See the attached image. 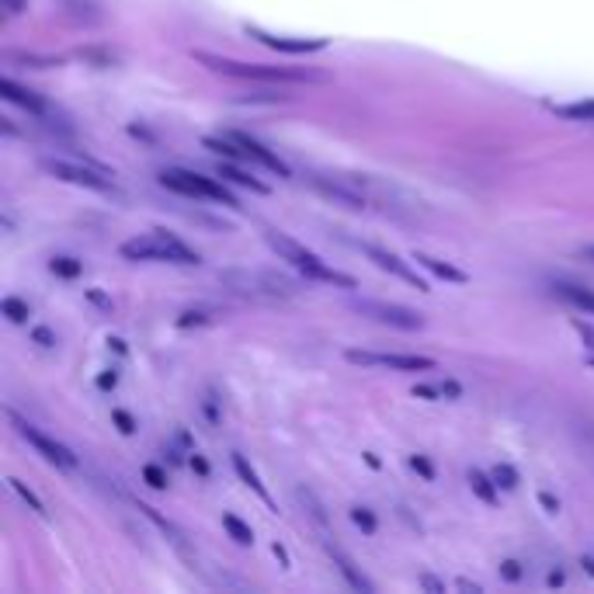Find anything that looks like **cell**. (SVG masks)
Instances as JSON below:
<instances>
[{
	"mask_svg": "<svg viewBox=\"0 0 594 594\" xmlns=\"http://www.w3.org/2000/svg\"><path fill=\"white\" fill-rule=\"evenodd\" d=\"M553 115L570 122H594V101H574V105H553Z\"/></svg>",
	"mask_w": 594,
	"mask_h": 594,
	"instance_id": "obj_20",
	"label": "cell"
},
{
	"mask_svg": "<svg viewBox=\"0 0 594 594\" xmlns=\"http://www.w3.org/2000/svg\"><path fill=\"white\" fill-rule=\"evenodd\" d=\"M198 60L205 66H212L216 73L226 77H251V80H320V73L310 70H285V66H264V63H237V60H219V56L198 53Z\"/></svg>",
	"mask_w": 594,
	"mask_h": 594,
	"instance_id": "obj_3",
	"label": "cell"
},
{
	"mask_svg": "<svg viewBox=\"0 0 594 594\" xmlns=\"http://www.w3.org/2000/svg\"><path fill=\"white\" fill-rule=\"evenodd\" d=\"M4 317L11 320V324H25V320L32 317V310H28V303H25V299H14V296H7V299H4Z\"/></svg>",
	"mask_w": 594,
	"mask_h": 594,
	"instance_id": "obj_24",
	"label": "cell"
},
{
	"mask_svg": "<svg viewBox=\"0 0 594 594\" xmlns=\"http://www.w3.org/2000/svg\"><path fill=\"white\" fill-rule=\"evenodd\" d=\"M49 268H53L60 278H77L80 271H84V264H80L77 258H66V254H60V258L49 261Z\"/></svg>",
	"mask_w": 594,
	"mask_h": 594,
	"instance_id": "obj_25",
	"label": "cell"
},
{
	"mask_svg": "<svg viewBox=\"0 0 594 594\" xmlns=\"http://www.w3.org/2000/svg\"><path fill=\"white\" fill-rule=\"evenodd\" d=\"M247 32L258 42H264V46L282 49V53H313V49L327 46V39H282V35H268V32H261V28H247Z\"/></svg>",
	"mask_w": 594,
	"mask_h": 594,
	"instance_id": "obj_12",
	"label": "cell"
},
{
	"mask_svg": "<svg viewBox=\"0 0 594 594\" xmlns=\"http://www.w3.org/2000/svg\"><path fill=\"white\" fill-rule=\"evenodd\" d=\"M556 292H560L570 306H577V310H584L588 317H594V292L591 289L574 285V282H556Z\"/></svg>",
	"mask_w": 594,
	"mask_h": 594,
	"instance_id": "obj_15",
	"label": "cell"
},
{
	"mask_svg": "<svg viewBox=\"0 0 594 594\" xmlns=\"http://www.w3.org/2000/svg\"><path fill=\"white\" fill-rule=\"evenodd\" d=\"M35 341H39V344H42V348H53V344H56V337H53V334H49V330H46V327H39V330H35Z\"/></svg>",
	"mask_w": 594,
	"mask_h": 594,
	"instance_id": "obj_34",
	"label": "cell"
},
{
	"mask_svg": "<svg viewBox=\"0 0 594 594\" xmlns=\"http://www.w3.org/2000/svg\"><path fill=\"white\" fill-rule=\"evenodd\" d=\"M115 421H119V431H122V435H132V431H136V424H132V417L126 414V410H115Z\"/></svg>",
	"mask_w": 594,
	"mask_h": 594,
	"instance_id": "obj_32",
	"label": "cell"
},
{
	"mask_svg": "<svg viewBox=\"0 0 594 594\" xmlns=\"http://www.w3.org/2000/svg\"><path fill=\"white\" fill-rule=\"evenodd\" d=\"M365 254H369V258L376 261L379 268L393 271L396 278H403V282H410V285H414V289H428V285H424L421 278H417L414 271L407 268V264H403L400 258H396V254H390V251H379V247H365Z\"/></svg>",
	"mask_w": 594,
	"mask_h": 594,
	"instance_id": "obj_14",
	"label": "cell"
},
{
	"mask_svg": "<svg viewBox=\"0 0 594 594\" xmlns=\"http://www.w3.org/2000/svg\"><path fill=\"white\" fill-rule=\"evenodd\" d=\"M501 577H504V581H518V577H522V563H518V560H504L501 563Z\"/></svg>",
	"mask_w": 594,
	"mask_h": 594,
	"instance_id": "obj_30",
	"label": "cell"
},
{
	"mask_svg": "<svg viewBox=\"0 0 594 594\" xmlns=\"http://www.w3.org/2000/svg\"><path fill=\"white\" fill-rule=\"evenodd\" d=\"M143 476H146V483H150V487H157V490H164V487H167V476L160 473L157 466H146V469H143Z\"/></svg>",
	"mask_w": 594,
	"mask_h": 594,
	"instance_id": "obj_29",
	"label": "cell"
},
{
	"mask_svg": "<svg viewBox=\"0 0 594 594\" xmlns=\"http://www.w3.org/2000/svg\"><path fill=\"white\" fill-rule=\"evenodd\" d=\"M223 282L233 285V292H240V296H254V299H278L296 292V285L289 278L268 275V271H226Z\"/></svg>",
	"mask_w": 594,
	"mask_h": 594,
	"instance_id": "obj_4",
	"label": "cell"
},
{
	"mask_svg": "<svg viewBox=\"0 0 594 594\" xmlns=\"http://www.w3.org/2000/svg\"><path fill=\"white\" fill-rule=\"evenodd\" d=\"M351 522H355L358 528H362L365 535L376 532V515H372L369 508H351Z\"/></svg>",
	"mask_w": 594,
	"mask_h": 594,
	"instance_id": "obj_27",
	"label": "cell"
},
{
	"mask_svg": "<svg viewBox=\"0 0 594 594\" xmlns=\"http://www.w3.org/2000/svg\"><path fill=\"white\" fill-rule=\"evenodd\" d=\"M18 431H21V438H25V442H32L35 449H39L49 462H56V466H63V469H77V456H73V452L66 449V445L53 442L49 435H42V431L35 428V424L18 421Z\"/></svg>",
	"mask_w": 594,
	"mask_h": 594,
	"instance_id": "obj_8",
	"label": "cell"
},
{
	"mask_svg": "<svg viewBox=\"0 0 594 594\" xmlns=\"http://www.w3.org/2000/svg\"><path fill=\"white\" fill-rule=\"evenodd\" d=\"M344 358L355 365H383V369H396V372H428L435 369L428 355H376V351H344Z\"/></svg>",
	"mask_w": 594,
	"mask_h": 594,
	"instance_id": "obj_6",
	"label": "cell"
},
{
	"mask_svg": "<svg viewBox=\"0 0 594 594\" xmlns=\"http://www.w3.org/2000/svg\"><path fill=\"white\" fill-rule=\"evenodd\" d=\"M539 504H542V508H546V511H553V515H556V511H560V501H556L553 494H546V490H542V494H539Z\"/></svg>",
	"mask_w": 594,
	"mask_h": 594,
	"instance_id": "obj_33",
	"label": "cell"
},
{
	"mask_svg": "<svg viewBox=\"0 0 594 594\" xmlns=\"http://www.w3.org/2000/svg\"><path fill=\"white\" fill-rule=\"evenodd\" d=\"M160 185L171 188V192H178V195H188V198H205V202L237 205V202H233V195L226 192V188L219 185L216 178H205V174H195V171H164V174H160Z\"/></svg>",
	"mask_w": 594,
	"mask_h": 594,
	"instance_id": "obj_5",
	"label": "cell"
},
{
	"mask_svg": "<svg viewBox=\"0 0 594 594\" xmlns=\"http://www.w3.org/2000/svg\"><path fill=\"white\" fill-rule=\"evenodd\" d=\"M233 469H237V476H240V480H244V483H247V487H251V490H254V494H258V497H261V501H264V504H271V497H268V490H264V483H261V476H258V473H254V469H251V466H247V459H244V456H233Z\"/></svg>",
	"mask_w": 594,
	"mask_h": 594,
	"instance_id": "obj_19",
	"label": "cell"
},
{
	"mask_svg": "<svg viewBox=\"0 0 594 594\" xmlns=\"http://www.w3.org/2000/svg\"><path fill=\"white\" fill-rule=\"evenodd\" d=\"M192 466H195V469H198V473H202V476L209 473V466H205V459H198V456H192Z\"/></svg>",
	"mask_w": 594,
	"mask_h": 594,
	"instance_id": "obj_37",
	"label": "cell"
},
{
	"mask_svg": "<svg viewBox=\"0 0 594 594\" xmlns=\"http://www.w3.org/2000/svg\"><path fill=\"white\" fill-rule=\"evenodd\" d=\"M0 94H4V98L11 101V105L25 108V112H32V115H46V101H42L35 91H28V87L14 84L11 77H0Z\"/></svg>",
	"mask_w": 594,
	"mask_h": 594,
	"instance_id": "obj_11",
	"label": "cell"
},
{
	"mask_svg": "<svg viewBox=\"0 0 594 594\" xmlns=\"http://www.w3.org/2000/svg\"><path fill=\"white\" fill-rule=\"evenodd\" d=\"M0 4L7 7V14H18L21 7H25V0H0Z\"/></svg>",
	"mask_w": 594,
	"mask_h": 594,
	"instance_id": "obj_35",
	"label": "cell"
},
{
	"mask_svg": "<svg viewBox=\"0 0 594 594\" xmlns=\"http://www.w3.org/2000/svg\"><path fill=\"white\" fill-rule=\"evenodd\" d=\"M122 254L129 261H171V264H198V254L188 251L181 240H174L171 233L153 230L150 237H139L122 244Z\"/></svg>",
	"mask_w": 594,
	"mask_h": 594,
	"instance_id": "obj_2",
	"label": "cell"
},
{
	"mask_svg": "<svg viewBox=\"0 0 594 594\" xmlns=\"http://www.w3.org/2000/svg\"><path fill=\"white\" fill-rule=\"evenodd\" d=\"M46 171L60 181H70V185L94 188V192H108V188H112V181H108L105 174L87 171V167H77V164H66V160H46Z\"/></svg>",
	"mask_w": 594,
	"mask_h": 594,
	"instance_id": "obj_9",
	"label": "cell"
},
{
	"mask_svg": "<svg viewBox=\"0 0 594 594\" xmlns=\"http://www.w3.org/2000/svg\"><path fill=\"white\" fill-rule=\"evenodd\" d=\"M223 136H230L233 143L240 146V150L247 153V160H258L261 167H268V171H275V174H282V178H289V164H285L282 157H278V153H271L268 146L264 143H258V139H251L247 136V132H237V129H230V132H223Z\"/></svg>",
	"mask_w": 594,
	"mask_h": 594,
	"instance_id": "obj_10",
	"label": "cell"
},
{
	"mask_svg": "<svg viewBox=\"0 0 594 594\" xmlns=\"http://www.w3.org/2000/svg\"><path fill=\"white\" fill-rule=\"evenodd\" d=\"M421 584H424V588H431V591H442L445 588V584H438L435 577H421Z\"/></svg>",
	"mask_w": 594,
	"mask_h": 594,
	"instance_id": "obj_36",
	"label": "cell"
},
{
	"mask_svg": "<svg viewBox=\"0 0 594 594\" xmlns=\"http://www.w3.org/2000/svg\"><path fill=\"white\" fill-rule=\"evenodd\" d=\"M581 254H584V258H588V261H594V244H591V247H584Z\"/></svg>",
	"mask_w": 594,
	"mask_h": 594,
	"instance_id": "obj_38",
	"label": "cell"
},
{
	"mask_svg": "<svg viewBox=\"0 0 594 594\" xmlns=\"http://www.w3.org/2000/svg\"><path fill=\"white\" fill-rule=\"evenodd\" d=\"M268 237V244L275 247L278 254H282L289 264H296L299 271H303L306 278H313V282H327V285H341V289H355V278L351 275H344V271H337V268H330V264L324 258H317L313 251H306L303 244H296V240H289L285 233H278V230H268L264 233Z\"/></svg>",
	"mask_w": 594,
	"mask_h": 594,
	"instance_id": "obj_1",
	"label": "cell"
},
{
	"mask_svg": "<svg viewBox=\"0 0 594 594\" xmlns=\"http://www.w3.org/2000/svg\"><path fill=\"white\" fill-rule=\"evenodd\" d=\"M330 556H334V563H337V570H341V574H344V577H348V584H351V588H355V591H372V584H369V581H365V577H362V574H358V570H355V563H351V560H348V556H344V553H341V549H330Z\"/></svg>",
	"mask_w": 594,
	"mask_h": 594,
	"instance_id": "obj_18",
	"label": "cell"
},
{
	"mask_svg": "<svg viewBox=\"0 0 594 594\" xmlns=\"http://www.w3.org/2000/svg\"><path fill=\"white\" fill-rule=\"evenodd\" d=\"M11 487L18 490V494H21V501H25L28 508H32V511H42V501H39V497L32 494V490L25 487V483H21V480H11Z\"/></svg>",
	"mask_w": 594,
	"mask_h": 594,
	"instance_id": "obj_28",
	"label": "cell"
},
{
	"mask_svg": "<svg viewBox=\"0 0 594 594\" xmlns=\"http://www.w3.org/2000/svg\"><path fill=\"white\" fill-rule=\"evenodd\" d=\"M223 525H226V532L233 535V539L240 542V546H251L254 542V532H251V525H244L237 515H223Z\"/></svg>",
	"mask_w": 594,
	"mask_h": 594,
	"instance_id": "obj_23",
	"label": "cell"
},
{
	"mask_svg": "<svg viewBox=\"0 0 594 594\" xmlns=\"http://www.w3.org/2000/svg\"><path fill=\"white\" fill-rule=\"evenodd\" d=\"M219 178H230V181H237V185L251 188V192L268 195V185H261L258 178H251V174H244V171H240V167H233V164H223V167H219Z\"/></svg>",
	"mask_w": 594,
	"mask_h": 594,
	"instance_id": "obj_21",
	"label": "cell"
},
{
	"mask_svg": "<svg viewBox=\"0 0 594 594\" xmlns=\"http://www.w3.org/2000/svg\"><path fill=\"white\" fill-rule=\"evenodd\" d=\"M313 185L320 188L324 195L330 198H337V202H344L348 209H365V195L362 192H355V188H348L344 181H334V178H324V174H313Z\"/></svg>",
	"mask_w": 594,
	"mask_h": 594,
	"instance_id": "obj_13",
	"label": "cell"
},
{
	"mask_svg": "<svg viewBox=\"0 0 594 594\" xmlns=\"http://www.w3.org/2000/svg\"><path fill=\"white\" fill-rule=\"evenodd\" d=\"M414 261H421L424 268L431 271V275H438V278H445V282H466V271H459L456 264H449V261H438V258H431V254H417Z\"/></svg>",
	"mask_w": 594,
	"mask_h": 594,
	"instance_id": "obj_16",
	"label": "cell"
},
{
	"mask_svg": "<svg viewBox=\"0 0 594 594\" xmlns=\"http://www.w3.org/2000/svg\"><path fill=\"white\" fill-rule=\"evenodd\" d=\"M494 483L497 487H504V490H515L518 487V473H515V466H508V462H501V466H494Z\"/></svg>",
	"mask_w": 594,
	"mask_h": 594,
	"instance_id": "obj_26",
	"label": "cell"
},
{
	"mask_svg": "<svg viewBox=\"0 0 594 594\" xmlns=\"http://www.w3.org/2000/svg\"><path fill=\"white\" fill-rule=\"evenodd\" d=\"M358 310H362L365 317L379 320V324H390V327H400V330H421L424 327L421 313L407 310V306H393V303H376V299H365V303H358Z\"/></svg>",
	"mask_w": 594,
	"mask_h": 594,
	"instance_id": "obj_7",
	"label": "cell"
},
{
	"mask_svg": "<svg viewBox=\"0 0 594 594\" xmlns=\"http://www.w3.org/2000/svg\"><path fill=\"white\" fill-rule=\"evenodd\" d=\"M414 396H424V400H431V396H445V400H456V396H462V386H459V383H438V386H414Z\"/></svg>",
	"mask_w": 594,
	"mask_h": 594,
	"instance_id": "obj_22",
	"label": "cell"
},
{
	"mask_svg": "<svg viewBox=\"0 0 594 594\" xmlns=\"http://www.w3.org/2000/svg\"><path fill=\"white\" fill-rule=\"evenodd\" d=\"M410 466H414L417 473L424 476V480H435V469H431V462L424 459V456H410Z\"/></svg>",
	"mask_w": 594,
	"mask_h": 594,
	"instance_id": "obj_31",
	"label": "cell"
},
{
	"mask_svg": "<svg viewBox=\"0 0 594 594\" xmlns=\"http://www.w3.org/2000/svg\"><path fill=\"white\" fill-rule=\"evenodd\" d=\"M469 487H473V494L480 497L483 504H497V483H494V476H483L480 469H473V473H469Z\"/></svg>",
	"mask_w": 594,
	"mask_h": 594,
	"instance_id": "obj_17",
	"label": "cell"
}]
</instances>
